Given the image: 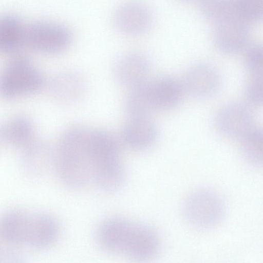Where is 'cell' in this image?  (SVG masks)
Instances as JSON below:
<instances>
[{
    "label": "cell",
    "instance_id": "cell-1",
    "mask_svg": "<svg viewBox=\"0 0 263 263\" xmlns=\"http://www.w3.org/2000/svg\"><path fill=\"white\" fill-rule=\"evenodd\" d=\"M98 240L105 251L138 260L152 259L160 250L159 238L152 228L119 217L101 224Z\"/></svg>",
    "mask_w": 263,
    "mask_h": 263
},
{
    "label": "cell",
    "instance_id": "cell-2",
    "mask_svg": "<svg viewBox=\"0 0 263 263\" xmlns=\"http://www.w3.org/2000/svg\"><path fill=\"white\" fill-rule=\"evenodd\" d=\"M89 138L90 131L76 127L65 131L59 139L54 165L60 180L69 189L82 188L92 181Z\"/></svg>",
    "mask_w": 263,
    "mask_h": 263
},
{
    "label": "cell",
    "instance_id": "cell-3",
    "mask_svg": "<svg viewBox=\"0 0 263 263\" xmlns=\"http://www.w3.org/2000/svg\"><path fill=\"white\" fill-rule=\"evenodd\" d=\"M2 235L9 242L35 249H45L57 240L59 226L52 216L43 213L12 211L0 222Z\"/></svg>",
    "mask_w": 263,
    "mask_h": 263
},
{
    "label": "cell",
    "instance_id": "cell-4",
    "mask_svg": "<svg viewBox=\"0 0 263 263\" xmlns=\"http://www.w3.org/2000/svg\"><path fill=\"white\" fill-rule=\"evenodd\" d=\"M92 179L106 192L120 190L125 181V172L120 157L119 142L104 137L95 141L90 148Z\"/></svg>",
    "mask_w": 263,
    "mask_h": 263
},
{
    "label": "cell",
    "instance_id": "cell-5",
    "mask_svg": "<svg viewBox=\"0 0 263 263\" xmlns=\"http://www.w3.org/2000/svg\"><path fill=\"white\" fill-rule=\"evenodd\" d=\"M44 84L42 73L23 56L12 58L0 71V97L6 100L38 92Z\"/></svg>",
    "mask_w": 263,
    "mask_h": 263
},
{
    "label": "cell",
    "instance_id": "cell-6",
    "mask_svg": "<svg viewBox=\"0 0 263 263\" xmlns=\"http://www.w3.org/2000/svg\"><path fill=\"white\" fill-rule=\"evenodd\" d=\"M186 221L199 230H209L217 226L226 211L224 201L214 191L200 189L191 193L185 199L182 208Z\"/></svg>",
    "mask_w": 263,
    "mask_h": 263
},
{
    "label": "cell",
    "instance_id": "cell-7",
    "mask_svg": "<svg viewBox=\"0 0 263 263\" xmlns=\"http://www.w3.org/2000/svg\"><path fill=\"white\" fill-rule=\"evenodd\" d=\"M72 40L70 30L59 23L41 21L25 27L24 45L37 52H63L70 46Z\"/></svg>",
    "mask_w": 263,
    "mask_h": 263
},
{
    "label": "cell",
    "instance_id": "cell-8",
    "mask_svg": "<svg viewBox=\"0 0 263 263\" xmlns=\"http://www.w3.org/2000/svg\"><path fill=\"white\" fill-rule=\"evenodd\" d=\"M250 35V23L235 13L216 24L214 40L222 52L235 54L247 46Z\"/></svg>",
    "mask_w": 263,
    "mask_h": 263
},
{
    "label": "cell",
    "instance_id": "cell-9",
    "mask_svg": "<svg viewBox=\"0 0 263 263\" xmlns=\"http://www.w3.org/2000/svg\"><path fill=\"white\" fill-rule=\"evenodd\" d=\"M182 83L187 95L194 99L204 100L217 93L220 85V77L213 65L199 62L189 68Z\"/></svg>",
    "mask_w": 263,
    "mask_h": 263
},
{
    "label": "cell",
    "instance_id": "cell-10",
    "mask_svg": "<svg viewBox=\"0 0 263 263\" xmlns=\"http://www.w3.org/2000/svg\"><path fill=\"white\" fill-rule=\"evenodd\" d=\"M218 130L224 136L241 139L254 126V116L249 107L239 102L223 106L215 119Z\"/></svg>",
    "mask_w": 263,
    "mask_h": 263
},
{
    "label": "cell",
    "instance_id": "cell-11",
    "mask_svg": "<svg viewBox=\"0 0 263 263\" xmlns=\"http://www.w3.org/2000/svg\"><path fill=\"white\" fill-rule=\"evenodd\" d=\"M114 20L118 30L128 36L142 35L152 24L149 9L137 0L128 1L120 5L115 12Z\"/></svg>",
    "mask_w": 263,
    "mask_h": 263
},
{
    "label": "cell",
    "instance_id": "cell-12",
    "mask_svg": "<svg viewBox=\"0 0 263 263\" xmlns=\"http://www.w3.org/2000/svg\"><path fill=\"white\" fill-rule=\"evenodd\" d=\"M150 98L154 110H168L179 105L185 93L182 83L171 76L149 82Z\"/></svg>",
    "mask_w": 263,
    "mask_h": 263
},
{
    "label": "cell",
    "instance_id": "cell-13",
    "mask_svg": "<svg viewBox=\"0 0 263 263\" xmlns=\"http://www.w3.org/2000/svg\"><path fill=\"white\" fill-rule=\"evenodd\" d=\"M86 89L83 78L73 71H64L55 74L49 83V91L52 98L62 104L79 101Z\"/></svg>",
    "mask_w": 263,
    "mask_h": 263
},
{
    "label": "cell",
    "instance_id": "cell-14",
    "mask_svg": "<svg viewBox=\"0 0 263 263\" xmlns=\"http://www.w3.org/2000/svg\"><path fill=\"white\" fill-rule=\"evenodd\" d=\"M123 142L129 148L144 151L156 141L158 130L155 124L148 117L130 118L122 130Z\"/></svg>",
    "mask_w": 263,
    "mask_h": 263
},
{
    "label": "cell",
    "instance_id": "cell-15",
    "mask_svg": "<svg viewBox=\"0 0 263 263\" xmlns=\"http://www.w3.org/2000/svg\"><path fill=\"white\" fill-rule=\"evenodd\" d=\"M150 68L151 61L145 54L132 52L118 61L115 75L120 84L130 88L146 80Z\"/></svg>",
    "mask_w": 263,
    "mask_h": 263
},
{
    "label": "cell",
    "instance_id": "cell-16",
    "mask_svg": "<svg viewBox=\"0 0 263 263\" xmlns=\"http://www.w3.org/2000/svg\"><path fill=\"white\" fill-rule=\"evenodd\" d=\"M24 148L23 165L26 172L32 176L42 174L51 162H54V153L44 142L32 141Z\"/></svg>",
    "mask_w": 263,
    "mask_h": 263
},
{
    "label": "cell",
    "instance_id": "cell-17",
    "mask_svg": "<svg viewBox=\"0 0 263 263\" xmlns=\"http://www.w3.org/2000/svg\"><path fill=\"white\" fill-rule=\"evenodd\" d=\"M32 121L24 116H15L0 127V138L12 146L24 148L33 140Z\"/></svg>",
    "mask_w": 263,
    "mask_h": 263
},
{
    "label": "cell",
    "instance_id": "cell-18",
    "mask_svg": "<svg viewBox=\"0 0 263 263\" xmlns=\"http://www.w3.org/2000/svg\"><path fill=\"white\" fill-rule=\"evenodd\" d=\"M25 26L15 15L0 17V52L12 53L24 45Z\"/></svg>",
    "mask_w": 263,
    "mask_h": 263
},
{
    "label": "cell",
    "instance_id": "cell-19",
    "mask_svg": "<svg viewBox=\"0 0 263 263\" xmlns=\"http://www.w3.org/2000/svg\"><path fill=\"white\" fill-rule=\"evenodd\" d=\"M124 109L130 118L148 117V114L154 110L148 81L145 80L130 88L125 101Z\"/></svg>",
    "mask_w": 263,
    "mask_h": 263
},
{
    "label": "cell",
    "instance_id": "cell-20",
    "mask_svg": "<svg viewBox=\"0 0 263 263\" xmlns=\"http://www.w3.org/2000/svg\"><path fill=\"white\" fill-rule=\"evenodd\" d=\"M241 140L242 152L246 160L255 167H261L263 147L262 129L254 127Z\"/></svg>",
    "mask_w": 263,
    "mask_h": 263
},
{
    "label": "cell",
    "instance_id": "cell-21",
    "mask_svg": "<svg viewBox=\"0 0 263 263\" xmlns=\"http://www.w3.org/2000/svg\"><path fill=\"white\" fill-rule=\"evenodd\" d=\"M202 15L216 25L235 13L232 0H199Z\"/></svg>",
    "mask_w": 263,
    "mask_h": 263
},
{
    "label": "cell",
    "instance_id": "cell-22",
    "mask_svg": "<svg viewBox=\"0 0 263 263\" xmlns=\"http://www.w3.org/2000/svg\"><path fill=\"white\" fill-rule=\"evenodd\" d=\"M263 0H232L235 13L248 23L262 18Z\"/></svg>",
    "mask_w": 263,
    "mask_h": 263
},
{
    "label": "cell",
    "instance_id": "cell-23",
    "mask_svg": "<svg viewBox=\"0 0 263 263\" xmlns=\"http://www.w3.org/2000/svg\"><path fill=\"white\" fill-rule=\"evenodd\" d=\"M245 65L249 76L262 75L263 49L261 44H253L248 48Z\"/></svg>",
    "mask_w": 263,
    "mask_h": 263
},
{
    "label": "cell",
    "instance_id": "cell-24",
    "mask_svg": "<svg viewBox=\"0 0 263 263\" xmlns=\"http://www.w3.org/2000/svg\"><path fill=\"white\" fill-rule=\"evenodd\" d=\"M245 97L253 106L262 105L263 101L262 75L249 76L245 87Z\"/></svg>",
    "mask_w": 263,
    "mask_h": 263
},
{
    "label": "cell",
    "instance_id": "cell-25",
    "mask_svg": "<svg viewBox=\"0 0 263 263\" xmlns=\"http://www.w3.org/2000/svg\"><path fill=\"white\" fill-rule=\"evenodd\" d=\"M182 3L190 4L196 2H199V0H178Z\"/></svg>",
    "mask_w": 263,
    "mask_h": 263
}]
</instances>
